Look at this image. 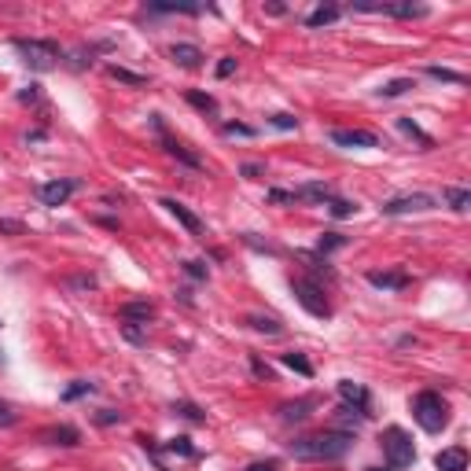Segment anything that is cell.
Wrapping results in <instances>:
<instances>
[{"mask_svg": "<svg viewBox=\"0 0 471 471\" xmlns=\"http://www.w3.org/2000/svg\"><path fill=\"white\" fill-rule=\"evenodd\" d=\"M247 324H251L254 332H265V335H280V321L277 317H247Z\"/></svg>", "mask_w": 471, "mask_h": 471, "instance_id": "cell-31", "label": "cell"}, {"mask_svg": "<svg viewBox=\"0 0 471 471\" xmlns=\"http://www.w3.org/2000/svg\"><path fill=\"white\" fill-rule=\"evenodd\" d=\"M265 11H269V15H284L287 8H284V4H265Z\"/></svg>", "mask_w": 471, "mask_h": 471, "instance_id": "cell-45", "label": "cell"}, {"mask_svg": "<svg viewBox=\"0 0 471 471\" xmlns=\"http://www.w3.org/2000/svg\"><path fill=\"white\" fill-rule=\"evenodd\" d=\"M0 424H4V427H8V424H15V412H11L4 401H0Z\"/></svg>", "mask_w": 471, "mask_h": 471, "instance_id": "cell-42", "label": "cell"}, {"mask_svg": "<svg viewBox=\"0 0 471 471\" xmlns=\"http://www.w3.org/2000/svg\"><path fill=\"white\" fill-rule=\"evenodd\" d=\"M265 203H295V192H284V188H269V192H265Z\"/></svg>", "mask_w": 471, "mask_h": 471, "instance_id": "cell-37", "label": "cell"}, {"mask_svg": "<svg viewBox=\"0 0 471 471\" xmlns=\"http://www.w3.org/2000/svg\"><path fill=\"white\" fill-rule=\"evenodd\" d=\"M15 52L22 56V63L30 70H56L59 67V59H63V48L52 41V37H15Z\"/></svg>", "mask_w": 471, "mask_h": 471, "instance_id": "cell-2", "label": "cell"}, {"mask_svg": "<svg viewBox=\"0 0 471 471\" xmlns=\"http://www.w3.org/2000/svg\"><path fill=\"white\" fill-rule=\"evenodd\" d=\"M435 468H438V471H468V449H464V446L442 449V453L435 456Z\"/></svg>", "mask_w": 471, "mask_h": 471, "instance_id": "cell-16", "label": "cell"}, {"mask_svg": "<svg viewBox=\"0 0 471 471\" xmlns=\"http://www.w3.org/2000/svg\"><path fill=\"white\" fill-rule=\"evenodd\" d=\"M41 442H48V446H67V449H74V446H82V435H77V427L59 424V427H45V431H41Z\"/></svg>", "mask_w": 471, "mask_h": 471, "instance_id": "cell-13", "label": "cell"}, {"mask_svg": "<svg viewBox=\"0 0 471 471\" xmlns=\"http://www.w3.org/2000/svg\"><path fill=\"white\" fill-rule=\"evenodd\" d=\"M243 471H280V461H254V464H247Z\"/></svg>", "mask_w": 471, "mask_h": 471, "instance_id": "cell-40", "label": "cell"}, {"mask_svg": "<svg viewBox=\"0 0 471 471\" xmlns=\"http://www.w3.org/2000/svg\"><path fill=\"white\" fill-rule=\"evenodd\" d=\"M343 247H346V235H343V232H324L321 240H317V251H313V254L328 258L332 251H343Z\"/></svg>", "mask_w": 471, "mask_h": 471, "instance_id": "cell-20", "label": "cell"}, {"mask_svg": "<svg viewBox=\"0 0 471 471\" xmlns=\"http://www.w3.org/2000/svg\"><path fill=\"white\" fill-rule=\"evenodd\" d=\"M77 188H82V180L63 177V180H48V185H41V188H37V195H41V203H45V206H63V203H67Z\"/></svg>", "mask_w": 471, "mask_h": 471, "instance_id": "cell-8", "label": "cell"}, {"mask_svg": "<svg viewBox=\"0 0 471 471\" xmlns=\"http://www.w3.org/2000/svg\"><path fill=\"white\" fill-rule=\"evenodd\" d=\"M107 74L114 77V82H122V85H133V88H144V85H148V77H144V74H133V70L118 67V63H111V67H107Z\"/></svg>", "mask_w": 471, "mask_h": 471, "instance_id": "cell-25", "label": "cell"}, {"mask_svg": "<svg viewBox=\"0 0 471 471\" xmlns=\"http://www.w3.org/2000/svg\"><path fill=\"white\" fill-rule=\"evenodd\" d=\"M427 74L435 77V82H449V85H468V77L461 70H449V67H427Z\"/></svg>", "mask_w": 471, "mask_h": 471, "instance_id": "cell-30", "label": "cell"}, {"mask_svg": "<svg viewBox=\"0 0 471 471\" xmlns=\"http://www.w3.org/2000/svg\"><path fill=\"white\" fill-rule=\"evenodd\" d=\"M442 199L449 203V210L468 214V206H471V192H468V188H446V192H442Z\"/></svg>", "mask_w": 471, "mask_h": 471, "instance_id": "cell-21", "label": "cell"}, {"mask_svg": "<svg viewBox=\"0 0 471 471\" xmlns=\"http://www.w3.org/2000/svg\"><path fill=\"white\" fill-rule=\"evenodd\" d=\"M180 269H185V277H192V280H206V277H210V269H206V261H199V258H188V261H180Z\"/></svg>", "mask_w": 471, "mask_h": 471, "instance_id": "cell-33", "label": "cell"}, {"mask_svg": "<svg viewBox=\"0 0 471 471\" xmlns=\"http://www.w3.org/2000/svg\"><path fill=\"white\" fill-rule=\"evenodd\" d=\"M240 173H243L247 180H254V177L265 173V166H261V162H247V166H240Z\"/></svg>", "mask_w": 471, "mask_h": 471, "instance_id": "cell-39", "label": "cell"}, {"mask_svg": "<svg viewBox=\"0 0 471 471\" xmlns=\"http://www.w3.org/2000/svg\"><path fill=\"white\" fill-rule=\"evenodd\" d=\"M332 144H339V148H383V140L369 129H332Z\"/></svg>", "mask_w": 471, "mask_h": 471, "instance_id": "cell-11", "label": "cell"}, {"mask_svg": "<svg viewBox=\"0 0 471 471\" xmlns=\"http://www.w3.org/2000/svg\"><path fill=\"white\" fill-rule=\"evenodd\" d=\"M251 369H254V376H261V379H269V376H272V369H269L265 361H258V357H251Z\"/></svg>", "mask_w": 471, "mask_h": 471, "instance_id": "cell-41", "label": "cell"}, {"mask_svg": "<svg viewBox=\"0 0 471 471\" xmlns=\"http://www.w3.org/2000/svg\"><path fill=\"white\" fill-rule=\"evenodd\" d=\"M173 412L192 420V424H206V412L199 409V405H192V401H173Z\"/></svg>", "mask_w": 471, "mask_h": 471, "instance_id": "cell-29", "label": "cell"}, {"mask_svg": "<svg viewBox=\"0 0 471 471\" xmlns=\"http://www.w3.org/2000/svg\"><path fill=\"white\" fill-rule=\"evenodd\" d=\"M412 420L420 424L427 435H438V431L449 424V405H446V398H442L438 390H420V394L412 398Z\"/></svg>", "mask_w": 471, "mask_h": 471, "instance_id": "cell-3", "label": "cell"}, {"mask_svg": "<svg viewBox=\"0 0 471 471\" xmlns=\"http://www.w3.org/2000/svg\"><path fill=\"white\" fill-rule=\"evenodd\" d=\"M96 390V383H88V379H74V383L63 390V401H77V398H88Z\"/></svg>", "mask_w": 471, "mask_h": 471, "instance_id": "cell-27", "label": "cell"}, {"mask_svg": "<svg viewBox=\"0 0 471 471\" xmlns=\"http://www.w3.org/2000/svg\"><path fill=\"white\" fill-rule=\"evenodd\" d=\"M383 456H387V471H405L412 461H416V446H412V438L405 435L401 427H387L383 431Z\"/></svg>", "mask_w": 471, "mask_h": 471, "instance_id": "cell-5", "label": "cell"}, {"mask_svg": "<svg viewBox=\"0 0 471 471\" xmlns=\"http://www.w3.org/2000/svg\"><path fill=\"white\" fill-rule=\"evenodd\" d=\"M291 291L298 298V306H302L309 317H317V321H328L332 317V302H328V295H324V287L317 280H309V277H291Z\"/></svg>", "mask_w": 471, "mask_h": 471, "instance_id": "cell-4", "label": "cell"}, {"mask_svg": "<svg viewBox=\"0 0 471 471\" xmlns=\"http://www.w3.org/2000/svg\"><path fill=\"white\" fill-rule=\"evenodd\" d=\"M409 88H416V82L412 77H394V82H387V85H379L376 93L383 96V100H394V96H405Z\"/></svg>", "mask_w": 471, "mask_h": 471, "instance_id": "cell-22", "label": "cell"}, {"mask_svg": "<svg viewBox=\"0 0 471 471\" xmlns=\"http://www.w3.org/2000/svg\"><path fill=\"white\" fill-rule=\"evenodd\" d=\"M339 398H343V405H346V409L361 412V416H369V405H372L369 387L353 383V379H343V383H339Z\"/></svg>", "mask_w": 471, "mask_h": 471, "instance_id": "cell-9", "label": "cell"}, {"mask_svg": "<svg viewBox=\"0 0 471 471\" xmlns=\"http://www.w3.org/2000/svg\"><path fill=\"white\" fill-rule=\"evenodd\" d=\"M169 59L177 63V67H185V70H199L203 67V48L199 45H185V41H177L173 48H169Z\"/></svg>", "mask_w": 471, "mask_h": 471, "instance_id": "cell-12", "label": "cell"}, {"mask_svg": "<svg viewBox=\"0 0 471 471\" xmlns=\"http://www.w3.org/2000/svg\"><path fill=\"white\" fill-rule=\"evenodd\" d=\"M324 206H328V214H332V217H339V221L357 214V203H353V199H335V195H332V199L324 203Z\"/></svg>", "mask_w": 471, "mask_h": 471, "instance_id": "cell-26", "label": "cell"}, {"mask_svg": "<svg viewBox=\"0 0 471 471\" xmlns=\"http://www.w3.org/2000/svg\"><path fill=\"white\" fill-rule=\"evenodd\" d=\"M353 449V435L350 431H321V435H306L287 442V453L295 461H343V456Z\"/></svg>", "mask_w": 471, "mask_h": 471, "instance_id": "cell-1", "label": "cell"}, {"mask_svg": "<svg viewBox=\"0 0 471 471\" xmlns=\"http://www.w3.org/2000/svg\"><path fill=\"white\" fill-rule=\"evenodd\" d=\"M185 100L192 103L195 111H203V114H214V111H217V100H214L210 93H199V88H188Z\"/></svg>", "mask_w": 471, "mask_h": 471, "instance_id": "cell-24", "label": "cell"}, {"mask_svg": "<svg viewBox=\"0 0 471 471\" xmlns=\"http://www.w3.org/2000/svg\"><path fill=\"white\" fill-rule=\"evenodd\" d=\"M221 133H225V137H247V140H251V137H258V129H254V125H243V122H225V125H221Z\"/></svg>", "mask_w": 471, "mask_h": 471, "instance_id": "cell-34", "label": "cell"}, {"mask_svg": "<svg viewBox=\"0 0 471 471\" xmlns=\"http://www.w3.org/2000/svg\"><path fill=\"white\" fill-rule=\"evenodd\" d=\"M328 199H332L328 180H309V185L295 188V203H328Z\"/></svg>", "mask_w": 471, "mask_h": 471, "instance_id": "cell-15", "label": "cell"}, {"mask_svg": "<svg viewBox=\"0 0 471 471\" xmlns=\"http://www.w3.org/2000/svg\"><path fill=\"white\" fill-rule=\"evenodd\" d=\"M122 339H125V343H133V346H148V332H144L140 328V324H122Z\"/></svg>", "mask_w": 471, "mask_h": 471, "instance_id": "cell-32", "label": "cell"}, {"mask_svg": "<svg viewBox=\"0 0 471 471\" xmlns=\"http://www.w3.org/2000/svg\"><path fill=\"white\" fill-rule=\"evenodd\" d=\"M398 129H401V133H405V137L420 140V144H424V148H431V144H435V140H431V137L424 133V129H420V125H416V122H412V118H398Z\"/></svg>", "mask_w": 471, "mask_h": 471, "instance_id": "cell-28", "label": "cell"}, {"mask_svg": "<svg viewBox=\"0 0 471 471\" xmlns=\"http://www.w3.org/2000/svg\"><path fill=\"white\" fill-rule=\"evenodd\" d=\"M151 125H155V133H159V140H162L166 155H173V159H177V162H185L188 169H203V159H199V155H195V151H188V148H185V144H180V140H173V137L166 133V125H162V114H151Z\"/></svg>", "mask_w": 471, "mask_h": 471, "instance_id": "cell-7", "label": "cell"}, {"mask_svg": "<svg viewBox=\"0 0 471 471\" xmlns=\"http://www.w3.org/2000/svg\"><path fill=\"white\" fill-rule=\"evenodd\" d=\"M364 280L372 287H379V291H405V287L412 284V277L405 269H372Z\"/></svg>", "mask_w": 471, "mask_h": 471, "instance_id": "cell-10", "label": "cell"}, {"mask_svg": "<svg viewBox=\"0 0 471 471\" xmlns=\"http://www.w3.org/2000/svg\"><path fill=\"white\" fill-rule=\"evenodd\" d=\"M93 420L100 424V427H111V424H122V412H114V409H100Z\"/></svg>", "mask_w": 471, "mask_h": 471, "instance_id": "cell-35", "label": "cell"}, {"mask_svg": "<svg viewBox=\"0 0 471 471\" xmlns=\"http://www.w3.org/2000/svg\"><path fill=\"white\" fill-rule=\"evenodd\" d=\"M383 214L398 217V214H424V210H435V195H424V192H412V195H394L379 206Z\"/></svg>", "mask_w": 471, "mask_h": 471, "instance_id": "cell-6", "label": "cell"}, {"mask_svg": "<svg viewBox=\"0 0 471 471\" xmlns=\"http://www.w3.org/2000/svg\"><path fill=\"white\" fill-rule=\"evenodd\" d=\"M19 100H22V103H33V100H37V85H30L26 93H19Z\"/></svg>", "mask_w": 471, "mask_h": 471, "instance_id": "cell-43", "label": "cell"}, {"mask_svg": "<svg viewBox=\"0 0 471 471\" xmlns=\"http://www.w3.org/2000/svg\"><path fill=\"white\" fill-rule=\"evenodd\" d=\"M269 125H277V129H298V118L295 114H269Z\"/></svg>", "mask_w": 471, "mask_h": 471, "instance_id": "cell-36", "label": "cell"}, {"mask_svg": "<svg viewBox=\"0 0 471 471\" xmlns=\"http://www.w3.org/2000/svg\"><path fill=\"white\" fill-rule=\"evenodd\" d=\"M118 317L129 321V324H148L155 317V306L151 302H125L122 309H118Z\"/></svg>", "mask_w": 471, "mask_h": 471, "instance_id": "cell-17", "label": "cell"}, {"mask_svg": "<svg viewBox=\"0 0 471 471\" xmlns=\"http://www.w3.org/2000/svg\"><path fill=\"white\" fill-rule=\"evenodd\" d=\"M309 409H313V401H287V405H280V420L284 424H302L306 416H309Z\"/></svg>", "mask_w": 471, "mask_h": 471, "instance_id": "cell-19", "label": "cell"}, {"mask_svg": "<svg viewBox=\"0 0 471 471\" xmlns=\"http://www.w3.org/2000/svg\"><path fill=\"white\" fill-rule=\"evenodd\" d=\"M339 15H343V8H339V4H321V8H313L306 15V26H309V30H321V26L335 22Z\"/></svg>", "mask_w": 471, "mask_h": 471, "instance_id": "cell-18", "label": "cell"}, {"mask_svg": "<svg viewBox=\"0 0 471 471\" xmlns=\"http://www.w3.org/2000/svg\"><path fill=\"white\" fill-rule=\"evenodd\" d=\"M280 361H284V364H287V369H291V372L306 376V379L313 376V364H309V357H306V353H298V350H287Z\"/></svg>", "mask_w": 471, "mask_h": 471, "instance_id": "cell-23", "label": "cell"}, {"mask_svg": "<svg viewBox=\"0 0 471 471\" xmlns=\"http://www.w3.org/2000/svg\"><path fill=\"white\" fill-rule=\"evenodd\" d=\"M0 232H22L19 221H0Z\"/></svg>", "mask_w": 471, "mask_h": 471, "instance_id": "cell-44", "label": "cell"}, {"mask_svg": "<svg viewBox=\"0 0 471 471\" xmlns=\"http://www.w3.org/2000/svg\"><path fill=\"white\" fill-rule=\"evenodd\" d=\"M235 67H240V63H235V56H225V59L217 63V77H232Z\"/></svg>", "mask_w": 471, "mask_h": 471, "instance_id": "cell-38", "label": "cell"}, {"mask_svg": "<svg viewBox=\"0 0 471 471\" xmlns=\"http://www.w3.org/2000/svg\"><path fill=\"white\" fill-rule=\"evenodd\" d=\"M162 206H166V210L173 214V217H177V221H180V225H185L192 235H203V221H199V214H192L185 203H177V199H162Z\"/></svg>", "mask_w": 471, "mask_h": 471, "instance_id": "cell-14", "label": "cell"}]
</instances>
